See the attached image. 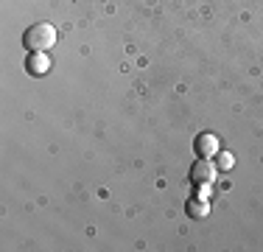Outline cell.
I'll return each instance as SVG.
<instances>
[{
  "label": "cell",
  "instance_id": "6da1fadb",
  "mask_svg": "<svg viewBox=\"0 0 263 252\" xmlns=\"http://www.w3.org/2000/svg\"><path fill=\"white\" fill-rule=\"evenodd\" d=\"M23 45L28 50H48L56 45V28L51 23H34L23 34Z\"/></svg>",
  "mask_w": 263,
  "mask_h": 252
},
{
  "label": "cell",
  "instance_id": "7a4b0ae2",
  "mask_svg": "<svg viewBox=\"0 0 263 252\" xmlns=\"http://www.w3.org/2000/svg\"><path fill=\"white\" fill-rule=\"evenodd\" d=\"M216 174H218V168L213 166L208 157H202V160H196L193 168H191V182L199 185V188H210L213 179H216Z\"/></svg>",
  "mask_w": 263,
  "mask_h": 252
},
{
  "label": "cell",
  "instance_id": "3957f363",
  "mask_svg": "<svg viewBox=\"0 0 263 252\" xmlns=\"http://www.w3.org/2000/svg\"><path fill=\"white\" fill-rule=\"evenodd\" d=\"M193 149H196V157H216L218 154V135H213V132L199 135Z\"/></svg>",
  "mask_w": 263,
  "mask_h": 252
},
{
  "label": "cell",
  "instance_id": "277c9868",
  "mask_svg": "<svg viewBox=\"0 0 263 252\" xmlns=\"http://www.w3.org/2000/svg\"><path fill=\"white\" fill-rule=\"evenodd\" d=\"M26 70L31 76H45L51 73V59L45 56V50H31L28 62H26Z\"/></svg>",
  "mask_w": 263,
  "mask_h": 252
},
{
  "label": "cell",
  "instance_id": "5b68a950",
  "mask_svg": "<svg viewBox=\"0 0 263 252\" xmlns=\"http://www.w3.org/2000/svg\"><path fill=\"white\" fill-rule=\"evenodd\" d=\"M185 213H187V219H208L210 202L204 196H191V199H187V205H185Z\"/></svg>",
  "mask_w": 263,
  "mask_h": 252
},
{
  "label": "cell",
  "instance_id": "8992f818",
  "mask_svg": "<svg viewBox=\"0 0 263 252\" xmlns=\"http://www.w3.org/2000/svg\"><path fill=\"white\" fill-rule=\"evenodd\" d=\"M233 166H235L233 151H221V149H218V154H216V168H218V171H230Z\"/></svg>",
  "mask_w": 263,
  "mask_h": 252
}]
</instances>
